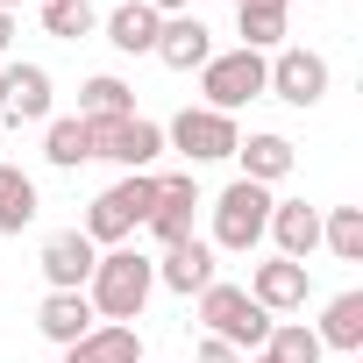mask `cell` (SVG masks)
<instances>
[{"instance_id": "cell-1", "label": "cell", "mask_w": 363, "mask_h": 363, "mask_svg": "<svg viewBox=\"0 0 363 363\" xmlns=\"http://www.w3.org/2000/svg\"><path fill=\"white\" fill-rule=\"evenodd\" d=\"M150 292H157V257H143V250H100V264H93V278H86V299H93V313L100 320H121V328H135L143 320V306H150Z\"/></svg>"}, {"instance_id": "cell-2", "label": "cell", "mask_w": 363, "mask_h": 363, "mask_svg": "<svg viewBox=\"0 0 363 363\" xmlns=\"http://www.w3.org/2000/svg\"><path fill=\"white\" fill-rule=\"evenodd\" d=\"M150 207H157V171H121V186H107L93 207H86V242L93 250H121L143 221H150Z\"/></svg>"}, {"instance_id": "cell-3", "label": "cell", "mask_w": 363, "mask_h": 363, "mask_svg": "<svg viewBox=\"0 0 363 363\" xmlns=\"http://www.w3.org/2000/svg\"><path fill=\"white\" fill-rule=\"evenodd\" d=\"M200 328L214 335V342H228V349H242V356H257L264 349V335H271V313L242 292V285H228V278H214L207 292H200Z\"/></svg>"}, {"instance_id": "cell-4", "label": "cell", "mask_w": 363, "mask_h": 363, "mask_svg": "<svg viewBox=\"0 0 363 363\" xmlns=\"http://www.w3.org/2000/svg\"><path fill=\"white\" fill-rule=\"evenodd\" d=\"M271 228V186H250V178H235V186L214 200V242L207 250H228V257H250Z\"/></svg>"}, {"instance_id": "cell-5", "label": "cell", "mask_w": 363, "mask_h": 363, "mask_svg": "<svg viewBox=\"0 0 363 363\" xmlns=\"http://www.w3.org/2000/svg\"><path fill=\"white\" fill-rule=\"evenodd\" d=\"M200 93H207V107L214 114H242L250 100H264V57L257 50H214L207 65H200Z\"/></svg>"}, {"instance_id": "cell-6", "label": "cell", "mask_w": 363, "mask_h": 363, "mask_svg": "<svg viewBox=\"0 0 363 363\" xmlns=\"http://www.w3.org/2000/svg\"><path fill=\"white\" fill-rule=\"evenodd\" d=\"M328 86H335V72H328V57L306 50V43H285V50L264 57V93H278L285 107H320Z\"/></svg>"}, {"instance_id": "cell-7", "label": "cell", "mask_w": 363, "mask_h": 363, "mask_svg": "<svg viewBox=\"0 0 363 363\" xmlns=\"http://www.w3.org/2000/svg\"><path fill=\"white\" fill-rule=\"evenodd\" d=\"M235 143H242L235 114H214V107H186L164 128V150H178L186 164H221V157H235Z\"/></svg>"}, {"instance_id": "cell-8", "label": "cell", "mask_w": 363, "mask_h": 363, "mask_svg": "<svg viewBox=\"0 0 363 363\" xmlns=\"http://www.w3.org/2000/svg\"><path fill=\"white\" fill-rule=\"evenodd\" d=\"M50 121V72L43 65H0V128Z\"/></svg>"}, {"instance_id": "cell-9", "label": "cell", "mask_w": 363, "mask_h": 363, "mask_svg": "<svg viewBox=\"0 0 363 363\" xmlns=\"http://www.w3.org/2000/svg\"><path fill=\"white\" fill-rule=\"evenodd\" d=\"M193 214H200V186H193V171H171V178H157V207H150V235H157V250H171V242H193Z\"/></svg>"}, {"instance_id": "cell-10", "label": "cell", "mask_w": 363, "mask_h": 363, "mask_svg": "<svg viewBox=\"0 0 363 363\" xmlns=\"http://www.w3.org/2000/svg\"><path fill=\"white\" fill-rule=\"evenodd\" d=\"M93 157H107V164H121V171H150V164L164 157V121L128 114V121H114V128H93Z\"/></svg>"}, {"instance_id": "cell-11", "label": "cell", "mask_w": 363, "mask_h": 363, "mask_svg": "<svg viewBox=\"0 0 363 363\" xmlns=\"http://www.w3.org/2000/svg\"><path fill=\"white\" fill-rule=\"evenodd\" d=\"M43 278H50V292H86V278H93V264H100V250L79 235V228H57L50 242H43Z\"/></svg>"}, {"instance_id": "cell-12", "label": "cell", "mask_w": 363, "mask_h": 363, "mask_svg": "<svg viewBox=\"0 0 363 363\" xmlns=\"http://www.w3.org/2000/svg\"><path fill=\"white\" fill-rule=\"evenodd\" d=\"M242 292H250V299H257L271 320H278V313H299V306H306V264L264 257V264L250 271V285H242Z\"/></svg>"}, {"instance_id": "cell-13", "label": "cell", "mask_w": 363, "mask_h": 363, "mask_svg": "<svg viewBox=\"0 0 363 363\" xmlns=\"http://www.w3.org/2000/svg\"><path fill=\"white\" fill-rule=\"evenodd\" d=\"M164 72H200L207 57H214V29L200 22V15H171L164 29H157V50H150Z\"/></svg>"}, {"instance_id": "cell-14", "label": "cell", "mask_w": 363, "mask_h": 363, "mask_svg": "<svg viewBox=\"0 0 363 363\" xmlns=\"http://www.w3.org/2000/svg\"><path fill=\"white\" fill-rule=\"evenodd\" d=\"M264 235L278 242L285 264H306V257L320 250V207H306V200H271V228H264Z\"/></svg>"}, {"instance_id": "cell-15", "label": "cell", "mask_w": 363, "mask_h": 363, "mask_svg": "<svg viewBox=\"0 0 363 363\" xmlns=\"http://www.w3.org/2000/svg\"><path fill=\"white\" fill-rule=\"evenodd\" d=\"M157 285L164 292H178V299H200L207 285H214V250L193 235V242H171L164 257H157Z\"/></svg>"}, {"instance_id": "cell-16", "label": "cell", "mask_w": 363, "mask_h": 363, "mask_svg": "<svg viewBox=\"0 0 363 363\" xmlns=\"http://www.w3.org/2000/svg\"><path fill=\"white\" fill-rule=\"evenodd\" d=\"M93 328H100V313H93V299H86V292H50V299L36 306V335H43V342H57V349L86 342Z\"/></svg>"}, {"instance_id": "cell-17", "label": "cell", "mask_w": 363, "mask_h": 363, "mask_svg": "<svg viewBox=\"0 0 363 363\" xmlns=\"http://www.w3.org/2000/svg\"><path fill=\"white\" fill-rule=\"evenodd\" d=\"M235 157H242V178H250V186H285V178H292V164H299L292 135H278V128H264V135L235 143Z\"/></svg>"}, {"instance_id": "cell-18", "label": "cell", "mask_w": 363, "mask_h": 363, "mask_svg": "<svg viewBox=\"0 0 363 363\" xmlns=\"http://www.w3.org/2000/svg\"><path fill=\"white\" fill-rule=\"evenodd\" d=\"M128 114H135V86H128V79L93 72V79L79 86V121H86V128H114V121H128Z\"/></svg>"}, {"instance_id": "cell-19", "label": "cell", "mask_w": 363, "mask_h": 363, "mask_svg": "<svg viewBox=\"0 0 363 363\" xmlns=\"http://www.w3.org/2000/svg\"><path fill=\"white\" fill-rule=\"evenodd\" d=\"M285 22H292V0H235V36L242 50H285Z\"/></svg>"}, {"instance_id": "cell-20", "label": "cell", "mask_w": 363, "mask_h": 363, "mask_svg": "<svg viewBox=\"0 0 363 363\" xmlns=\"http://www.w3.org/2000/svg\"><path fill=\"white\" fill-rule=\"evenodd\" d=\"M100 29H107V43H114L121 57H150V50H157V29H164V15L150 8V0H121V8H114Z\"/></svg>"}, {"instance_id": "cell-21", "label": "cell", "mask_w": 363, "mask_h": 363, "mask_svg": "<svg viewBox=\"0 0 363 363\" xmlns=\"http://www.w3.org/2000/svg\"><path fill=\"white\" fill-rule=\"evenodd\" d=\"M313 335H320V349H342V356H356V349H363V292H335V299L320 306Z\"/></svg>"}, {"instance_id": "cell-22", "label": "cell", "mask_w": 363, "mask_h": 363, "mask_svg": "<svg viewBox=\"0 0 363 363\" xmlns=\"http://www.w3.org/2000/svg\"><path fill=\"white\" fill-rule=\"evenodd\" d=\"M65 363H143V335L121 328V320H100L86 342L65 349Z\"/></svg>"}, {"instance_id": "cell-23", "label": "cell", "mask_w": 363, "mask_h": 363, "mask_svg": "<svg viewBox=\"0 0 363 363\" xmlns=\"http://www.w3.org/2000/svg\"><path fill=\"white\" fill-rule=\"evenodd\" d=\"M36 178L22 171V164H8V157H0V235H22L29 221H36Z\"/></svg>"}, {"instance_id": "cell-24", "label": "cell", "mask_w": 363, "mask_h": 363, "mask_svg": "<svg viewBox=\"0 0 363 363\" xmlns=\"http://www.w3.org/2000/svg\"><path fill=\"white\" fill-rule=\"evenodd\" d=\"M43 157H50L57 171L93 164V128H86L79 114H50V121H43Z\"/></svg>"}, {"instance_id": "cell-25", "label": "cell", "mask_w": 363, "mask_h": 363, "mask_svg": "<svg viewBox=\"0 0 363 363\" xmlns=\"http://www.w3.org/2000/svg\"><path fill=\"white\" fill-rule=\"evenodd\" d=\"M320 242H328L342 264H363V207H328V214H320Z\"/></svg>"}, {"instance_id": "cell-26", "label": "cell", "mask_w": 363, "mask_h": 363, "mask_svg": "<svg viewBox=\"0 0 363 363\" xmlns=\"http://www.w3.org/2000/svg\"><path fill=\"white\" fill-rule=\"evenodd\" d=\"M264 349H271L278 363H320V356H328V349H320V335H313L306 320H271Z\"/></svg>"}, {"instance_id": "cell-27", "label": "cell", "mask_w": 363, "mask_h": 363, "mask_svg": "<svg viewBox=\"0 0 363 363\" xmlns=\"http://www.w3.org/2000/svg\"><path fill=\"white\" fill-rule=\"evenodd\" d=\"M43 29L57 43H79V36L100 29V15H93V0H43Z\"/></svg>"}, {"instance_id": "cell-28", "label": "cell", "mask_w": 363, "mask_h": 363, "mask_svg": "<svg viewBox=\"0 0 363 363\" xmlns=\"http://www.w3.org/2000/svg\"><path fill=\"white\" fill-rule=\"evenodd\" d=\"M193 363H250V356H242V349H228V342H214V335H200Z\"/></svg>"}, {"instance_id": "cell-29", "label": "cell", "mask_w": 363, "mask_h": 363, "mask_svg": "<svg viewBox=\"0 0 363 363\" xmlns=\"http://www.w3.org/2000/svg\"><path fill=\"white\" fill-rule=\"evenodd\" d=\"M150 8H157V15L171 22V15H193V0H150Z\"/></svg>"}, {"instance_id": "cell-30", "label": "cell", "mask_w": 363, "mask_h": 363, "mask_svg": "<svg viewBox=\"0 0 363 363\" xmlns=\"http://www.w3.org/2000/svg\"><path fill=\"white\" fill-rule=\"evenodd\" d=\"M8 50H15V15L0 8V57H8Z\"/></svg>"}, {"instance_id": "cell-31", "label": "cell", "mask_w": 363, "mask_h": 363, "mask_svg": "<svg viewBox=\"0 0 363 363\" xmlns=\"http://www.w3.org/2000/svg\"><path fill=\"white\" fill-rule=\"evenodd\" d=\"M250 363H278V356H271V349H257V356H250Z\"/></svg>"}, {"instance_id": "cell-32", "label": "cell", "mask_w": 363, "mask_h": 363, "mask_svg": "<svg viewBox=\"0 0 363 363\" xmlns=\"http://www.w3.org/2000/svg\"><path fill=\"white\" fill-rule=\"evenodd\" d=\"M0 8H8V15H15V8H22V0H0Z\"/></svg>"}, {"instance_id": "cell-33", "label": "cell", "mask_w": 363, "mask_h": 363, "mask_svg": "<svg viewBox=\"0 0 363 363\" xmlns=\"http://www.w3.org/2000/svg\"><path fill=\"white\" fill-rule=\"evenodd\" d=\"M0 150H8V128H0Z\"/></svg>"}]
</instances>
